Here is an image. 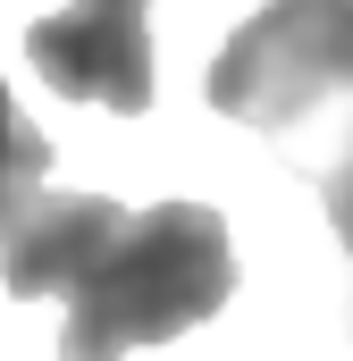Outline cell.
<instances>
[{
	"mask_svg": "<svg viewBox=\"0 0 353 361\" xmlns=\"http://www.w3.org/2000/svg\"><path fill=\"white\" fill-rule=\"evenodd\" d=\"M42 160H51V143L25 126V109L8 101V85H0V235H8V219L42 193Z\"/></svg>",
	"mask_w": 353,
	"mask_h": 361,
	"instance_id": "5b68a950",
	"label": "cell"
},
{
	"mask_svg": "<svg viewBox=\"0 0 353 361\" xmlns=\"http://www.w3.org/2000/svg\"><path fill=\"white\" fill-rule=\"evenodd\" d=\"M286 169H303V177L320 185V202H328V227H337V244H345V261H353V109L320 135V143H303Z\"/></svg>",
	"mask_w": 353,
	"mask_h": 361,
	"instance_id": "277c9868",
	"label": "cell"
},
{
	"mask_svg": "<svg viewBox=\"0 0 353 361\" xmlns=\"http://www.w3.org/2000/svg\"><path fill=\"white\" fill-rule=\"evenodd\" d=\"M25 59L59 101H109L126 118L152 109V0H68L25 25Z\"/></svg>",
	"mask_w": 353,
	"mask_h": 361,
	"instance_id": "3957f363",
	"label": "cell"
},
{
	"mask_svg": "<svg viewBox=\"0 0 353 361\" xmlns=\"http://www.w3.org/2000/svg\"><path fill=\"white\" fill-rule=\"evenodd\" d=\"M210 109L269 135L286 160L353 109V0H269L210 59Z\"/></svg>",
	"mask_w": 353,
	"mask_h": 361,
	"instance_id": "7a4b0ae2",
	"label": "cell"
},
{
	"mask_svg": "<svg viewBox=\"0 0 353 361\" xmlns=\"http://www.w3.org/2000/svg\"><path fill=\"white\" fill-rule=\"evenodd\" d=\"M8 294H68L59 361H126L219 319L236 294V244L210 202L118 210L101 193H34L0 235Z\"/></svg>",
	"mask_w": 353,
	"mask_h": 361,
	"instance_id": "6da1fadb",
	"label": "cell"
}]
</instances>
